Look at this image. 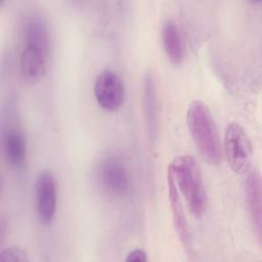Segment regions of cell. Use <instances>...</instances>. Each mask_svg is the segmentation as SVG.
<instances>
[{
    "label": "cell",
    "instance_id": "14",
    "mask_svg": "<svg viewBox=\"0 0 262 262\" xmlns=\"http://www.w3.org/2000/svg\"><path fill=\"white\" fill-rule=\"evenodd\" d=\"M147 260L146 253L142 249H134L127 254L125 261L127 262H145Z\"/></svg>",
    "mask_w": 262,
    "mask_h": 262
},
{
    "label": "cell",
    "instance_id": "10",
    "mask_svg": "<svg viewBox=\"0 0 262 262\" xmlns=\"http://www.w3.org/2000/svg\"><path fill=\"white\" fill-rule=\"evenodd\" d=\"M162 43L169 60L174 64H180L185 56V47L181 31L173 19L163 25Z\"/></svg>",
    "mask_w": 262,
    "mask_h": 262
},
{
    "label": "cell",
    "instance_id": "2",
    "mask_svg": "<svg viewBox=\"0 0 262 262\" xmlns=\"http://www.w3.org/2000/svg\"><path fill=\"white\" fill-rule=\"evenodd\" d=\"M168 172L182 194L191 215L201 217L206 211L208 196L195 159L191 155H179L170 163Z\"/></svg>",
    "mask_w": 262,
    "mask_h": 262
},
{
    "label": "cell",
    "instance_id": "7",
    "mask_svg": "<svg viewBox=\"0 0 262 262\" xmlns=\"http://www.w3.org/2000/svg\"><path fill=\"white\" fill-rule=\"evenodd\" d=\"M57 205V187L50 171H41L35 181V208L39 222L49 225L55 216Z\"/></svg>",
    "mask_w": 262,
    "mask_h": 262
},
{
    "label": "cell",
    "instance_id": "3",
    "mask_svg": "<svg viewBox=\"0 0 262 262\" xmlns=\"http://www.w3.org/2000/svg\"><path fill=\"white\" fill-rule=\"evenodd\" d=\"M186 123L202 157L210 165H218L222 147L218 129L209 107L201 100H193L186 112Z\"/></svg>",
    "mask_w": 262,
    "mask_h": 262
},
{
    "label": "cell",
    "instance_id": "12",
    "mask_svg": "<svg viewBox=\"0 0 262 262\" xmlns=\"http://www.w3.org/2000/svg\"><path fill=\"white\" fill-rule=\"evenodd\" d=\"M154 76L148 73L145 75L143 83V107L145 114V121L150 138H155L158 122L157 110V95Z\"/></svg>",
    "mask_w": 262,
    "mask_h": 262
},
{
    "label": "cell",
    "instance_id": "11",
    "mask_svg": "<svg viewBox=\"0 0 262 262\" xmlns=\"http://www.w3.org/2000/svg\"><path fill=\"white\" fill-rule=\"evenodd\" d=\"M167 180H168V192L169 200L171 205V210L174 218V226L175 230L181 239L182 244L187 247L190 243V234L184 214V209L182 206V202L180 199V192L169 172H167Z\"/></svg>",
    "mask_w": 262,
    "mask_h": 262
},
{
    "label": "cell",
    "instance_id": "13",
    "mask_svg": "<svg viewBox=\"0 0 262 262\" xmlns=\"http://www.w3.org/2000/svg\"><path fill=\"white\" fill-rule=\"evenodd\" d=\"M1 262H27L29 261L28 254L25 250L18 247H8L0 253Z\"/></svg>",
    "mask_w": 262,
    "mask_h": 262
},
{
    "label": "cell",
    "instance_id": "8",
    "mask_svg": "<svg viewBox=\"0 0 262 262\" xmlns=\"http://www.w3.org/2000/svg\"><path fill=\"white\" fill-rule=\"evenodd\" d=\"M261 177L259 172H251L245 182V195L249 216L257 237L261 239V221H262V191Z\"/></svg>",
    "mask_w": 262,
    "mask_h": 262
},
{
    "label": "cell",
    "instance_id": "9",
    "mask_svg": "<svg viewBox=\"0 0 262 262\" xmlns=\"http://www.w3.org/2000/svg\"><path fill=\"white\" fill-rule=\"evenodd\" d=\"M3 154L6 162L13 168L23 167L27 158V142L20 130L10 127L3 133Z\"/></svg>",
    "mask_w": 262,
    "mask_h": 262
},
{
    "label": "cell",
    "instance_id": "1",
    "mask_svg": "<svg viewBox=\"0 0 262 262\" xmlns=\"http://www.w3.org/2000/svg\"><path fill=\"white\" fill-rule=\"evenodd\" d=\"M19 71L28 83L40 81L47 69L49 32L44 17L36 12L26 14L20 23Z\"/></svg>",
    "mask_w": 262,
    "mask_h": 262
},
{
    "label": "cell",
    "instance_id": "5",
    "mask_svg": "<svg viewBox=\"0 0 262 262\" xmlns=\"http://www.w3.org/2000/svg\"><path fill=\"white\" fill-rule=\"evenodd\" d=\"M97 178L102 189L113 196H123L130 189V175L124 161L115 154L101 158Z\"/></svg>",
    "mask_w": 262,
    "mask_h": 262
},
{
    "label": "cell",
    "instance_id": "4",
    "mask_svg": "<svg viewBox=\"0 0 262 262\" xmlns=\"http://www.w3.org/2000/svg\"><path fill=\"white\" fill-rule=\"evenodd\" d=\"M223 149L231 170L237 174L249 171L253 148L246 130L236 122L229 123L224 132Z\"/></svg>",
    "mask_w": 262,
    "mask_h": 262
},
{
    "label": "cell",
    "instance_id": "6",
    "mask_svg": "<svg viewBox=\"0 0 262 262\" xmlns=\"http://www.w3.org/2000/svg\"><path fill=\"white\" fill-rule=\"evenodd\" d=\"M93 93L97 104L102 110L115 112L124 103L125 85L115 71L105 69L97 75L93 85Z\"/></svg>",
    "mask_w": 262,
    "mask_h": 262
}]
</instances>
